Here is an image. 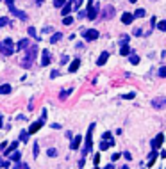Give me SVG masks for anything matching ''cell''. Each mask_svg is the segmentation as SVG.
I'll return each mask as SVG.
<instances>
[{
  "label": "cell",
  "mask_w": 166,
  "mask_h": 169,
  "mask_svg": "<svg viewBox=\"0 0 166 169\" xmlns=\"http://www.w3.org/2000/svg\"><path fill=\"white\" fill-rule=\"evenodd\" d=\"M38 55V45H30V46H27V52H25V59H22V66L23 68H30L32 66V61L36 59Z\"/></svg>",
  "instance_id": "cell-1"
},
{
  "label": "cell",
  "mask_w": 166,
  "mask_h": 169,
  "mask_svg": "<svg viewBox=\"0 0 166 169\" xmlns=\"http://www.w3.org/2000/svg\"><path fill=\"white\" fill-rule=\"evenodd\" d=\"M0 54L2 55H6V57H9V55H13L15 54V43L11 41V39H4V41H0Z\"/></svg>",
  "instance_id": "cell-2"
},
{
  "label": "cell",
  "mask_w": 166,
  "mask_h": 169,
  "mask_svg": "<svg viewBox=\"0 0 166 169\" xmlns=\"http://www.w3.org/2000/svg\"><path fill=\"white\" fill-rule=\"evenodd\" d=\"M93 128H95V125H89V128H87L86 142H84V150H82L84 157H86V153H89V151H91V146H93Z\"/></svg>",
  "instance_id": "cell-3"
},
{
  "label": "cell",
  "mask_w": 166,
  "mask_h": 169,
  "mask_svg": "<svg viewBox=\"0 0 166 169\" xmlns=\"http://www.w3.org/2000/svg\"><path fill=\"white\" fill-rule=\"evenodd\" d=\"M82 36H84V39H86V41H95V39L100 36V32H98L96 28H86V30L82 32Z\"/></svg>",
  "instance_id": "cell-4"
},
{
  "label": "cell",
  "mask_w": 166,
  "mask_h": 169,
  "mask_svg": "<svg viewBox=\"0 0 166 169\" xmlns=\"http://www.w3.org/2000/svg\"><path fill=\"white\" fill-rule=\"evenodd\" d=\"M86 14H87V18H89V20H95V18H96V14H98V7H93V0H87V11H86Z\"/></svg>",
  "instance_id": "cell-5"
},
{
  "label": "cell",
  "mask_w": 166,
  "mask_h": 169,
  "mask_svg": "<svg viewBox=\"0 0 166 169\" xmlns=\"http://www.w3.org/2000/svg\"><path fill=\"white\" fill-rule=\"evenodd\" d=\"M9 9H11V13L15 14L16 18H20L22 21H25V20H27V13H23V11H20V9H16V7H15V4H11V6H9Z\"/></svg>",
  "instance_id": "cell-6"
},
{
  "label": "cell",
  "mask_w": 166,
  "mask_h": 169,
  "mask_svg": "<svg viewBox=\"0 0 166 169\" xmlns=\"http://www.w3.org/2000/svg\"><path fill=\"white\" fill-rule=\"evenodd\" d=\"M152 107H154V109H166V96L152 100Z\"/></svg>",
  "instance_id": "cell-7"
},
{
  "label": "cell",
  "mask_w": 166,
  "mask_h": 169,
  "mask_svg": "<svg viewBox=\"0 0 166 169\" xmlns=\"http://www.w3.org/2000/svg\"><path fill=\"white\" fill-rule=\"evenodd\" d=\"M163 139H164V135L163 134H157V137H154V141H152V150H159L163 146Z\"/></svg>",
  "instance_id": "cell-8"
},
{
  "label": "cell",
  "mask_w": 166,
  "mask_h": 169,
  "mask_svg": "<svg viewBox=\"0 0 166 169\" xmlns=\"http://www.w3.org/2000/svg\"><path fill=\"white\" fill-rule=\"evenodd\" d=\"M102 13H104V18L109 20V18H113V14H114V7H113V6L104 7V11H102Z\"/></svg>",
  "instance_id": "cell-9"
},
{
  "label": "cell",
  "mask_w": 166,
  "mask_h": 169,
  "mask_svg": "<svg viewBox=\"0 0 166 169\" xmlns=\"http://www.w3.org/2000/svg\"><path fill=\"white\" fill-rule=\"evenodd\" d=\"M111 146H114V141H113V139H104V141L100 142V151L111 148Z\"/></svg>",
  "instance_id": "cell-10"
},
{
  "label": "cell",
  "mask_w": 166,
  "mask_h": 169,
  "mask_svg": "<svg viewBox=\"0 0 166 169\" xmlns=\"http://www.w3.org/2000/svg\"><path fill=\"white\" fill-rule=\"evenodd\" d=\"M122 21L125 23V25H130V23L134 21V14H132V13H125V14H122Z\"/></svg>",
  "instance_id": "cell-11"
},
{
  "label": "cell",
  "mask_w": 166,
  "mask_h": 169,
  "mask_svg": "<svg viewBox=\"0 0 166 169\" xmlns=\"http://www.w3.org/2000/svg\"><path fill=\"white\" fill-rule=\"evenodd\" d=\"M50 64V52L43 50V57H41V66H48Z\"/></svg>",
  "instance_id": "cell-12"
},
{
  "label": "cell",
  "mask_w": 166,
  "mask_h": 169,
  "mask_svg": "<svg viewBox=\"0 0 166 169\" xmlns=\"http://www.w3.org/2000/svg\"><path fill=\"white\" fill-rule=\"evenodd\" d=\"M18 144H20L18 141L11 142V144H9V148H6V150H4V153H6V155H11V153H13V151H15V150L18 148Z\"/></svg>",
  "instance_id": "cell-13"
},
{
  "label": "cell",
  "mask_w": 166,
  "mask_h": 169,
  "mask_svg": "<svg viewBox=\"0 0 166 169\" xmlns=\"http://www.w3.org/2000/svg\"><path fill=\"white\" fill-rule=\"evenodd\" d=\"M107 57H109L107 52H102L100 57H98V61H96V64H98V66H104V64L107 63Z\"/></svg>",
  "instance_id": "cell-14"
},
{
  "label": "cell",
  "mask_w": 166,
  "mask_h": 169,
  "mask_svg": "<svg viewBox=\"0 0 166 169\" xmlns=\"http://www.w3.org/2000/svg\"><path fill=\"white\" fill-rule=\"evenodd\" d=\"M80 142H82V137H80V135H75V139H73V142L70 144V148H72V150H77L80 146Z\"/></svg>",
  "instance_id": "cell-15"
},
{
  "label": "cell",
  "mask_w": 166,
  "mask_h": 169,
  "mask_svg": "<svg viewBox=\"0 0 166 169\" xmlns=\"http://www.w3.org/2000/svg\"><path fill=\"white\" fill-rule=\"evenodd\" d=\"M79 66H80V59H73L72 64H70V71H72V73L73 71H77L79 70Z\"/></svg>",
  "instance_id": "cell-16"
},
{
  "label": "cell",
  "mask_w": 166,
  "mask_h": 169,
  "mask_svg": "<svg viewBox=\"0 0 166 169\" xmlns=\"http://www.w3.org/2000/svg\"><path fill=\"white\" fill-rule=\"evenodd\" d=\"M70 11H72V0H68L65 6H63V16H66V14H70Z\"/></svg>",
  "instance_id": "cell-17"
},
{
  "label": "cell",
  "mask_w": 166,
  "mask_h": 169,
  "mask_svg": "<svg viewBox=\"0 0 166 169\" xmlns=\"http://www.w3.org/2000/svg\"><path fill=\"white\" fill-rule=\"evenodd\" d=\"M20 157H22V153H20V151H13V153H11V155H9V158H11V160H13V162H20Z\"/></svg>",
  "instance_id": "cell-18"
},
{
  "label": "cell",
  "mask_w": 166,
  "mask_h": 169,
  "mask_svg": "<svg viewBox=\"0 0 166 169\" xmlns=\"http://www.w3.org/2000/svg\"><path fill=\"white\" fill-rule=\"evenodd\" d=\"M120 54H122V55H129V54H130L129 43H123V45H122V48H120Z\"/></svg>",
  "instance_id": "cell-19"
},
{
  "label": "cell",
  "mask_w": 166,
  "mask_h": 169,
  "mask_svg": "<svg viewBox=\"0 0 166 169\" xmlns=\"http://www.w3.org/2000/svg\"><path fill=\"white\" fill-rule=\"evenodd\" d=\"M61 39H63V34H61V32H56V34H52L50 43H54V45H56V43H57V41H61Z\"/></svg>",
  "instance_id": "cell-20"
},
{
  "label": "cell",
  "mask_w": 166,
  "mask_h": 169,
  "mask_svg": "<svg viewBox=\"0 0 166 169\" xmlns=\"http://www.w3.org/2000/svg\"><path fill=\"white\" fill-rule=\"evenodd\" d=\"M9 93H11V85L9 84L0 85V94H9Z\"/></svg>",
  "instance_id": "cell-21"
},
{
  "label": "cell",
  "mask_w": 166,
  "mask_h": 169,
  "mask_svg": "<svg viewBox=\"0 0 166 169\" xmlns=\"http://www.w3.org/2000/svg\"><path fill=\"white\" fill-rule=\"evenodd\" d=\"M155 157H157V150H154L150 153V158H148V166H154V162H155Z\"/></svg>",
  "instance_id": "cell-22"
},
{
  "label": "cell",
  "mask_w": 166,
  "mask_h": 169,
  "mask_svg": "<svg viewBox=\"0 0 166 169\" xmlns=\"http://www.w3.org/2000/svg\"><path fill=\"white\" fill-rule=\"evenodd\" d=\"M70 94H72V89H65V91L59 94V100H66L68 96H70Z\"/></svg>",
  "instance_id": "cell-23"
},
{
  "label": "cell",
  "mask_w": 166,
  "mask_h": 169,
  "mask_svg": "<svg viewBox=\"0 0 166 169\" xmlns=\"http://www.w3.org/2000/svg\"><path fill=\"white\" fill-rule=\"evenodd\" d=\"M27 30H29V36H30V37H34V39H39V36L36 34V28H34V27H29Z\"/></svg>",
  "instance_id": "cell-24"
},
{
  "label": "cell",
  "mask_w": 166,
  "mask_h": 169,
  "mask_svg": "<svg viewBox=\"0 0 166 169\" xmlns=\"http://www.w3.org/2000/svg\"><path fill=\"white\" fill-rule=\"evenodd\" d=\"M129 61H130V64H137V63H139V57H137L136 54H130V55H129Z\"/></svg>",
  "instance_id": "cell-25"
},
{
  "label": "cell",
  "mask_w": 166,
  "mask_h": 169,
  "mask_svg": "<svg viewBox=\"0 0 166 169\" xmlns=\"http://www.w3.org/2000/svg\"><path fill=\"white\" fill-rule=\"evenodd\" d=\"M20 139H22L23 142H29V132H27V130H23L22 134H20Z\"/></svg>",
  "instance_id": "cell-26"
},
{
  "label": "cell",
  "mask_w": 166,
  "mask_h": 169,
  "mask_svg": "<svg viewBox=\"0 0 166 169\" xmlns=\"http://www.w3.org/2000/svg\"><path fill=\"white\" fill-rule=\"evenodd\" d=\"M157 75H159V77H163V78H166V66H161V68H159Z\"/></svg>",
  "instance_id": "cell-27"
},
{
  "label": "cell",
  "mask_w": 166,
  "mask_h": 169,
  "mask_svg": "<svg viewBox=\"0 0 166 169\" xmlns=\"http://www.w3.org/2000/svg\"><path fill=\"white\" fill-rule=\"evenodd\" d=\"M15 169H29V164H25V162H16Z\"/></svg>",
  "instance_id": "cell-28"
},
{
  "label": "cell",
  "mask_w": 166,
  "mask_h": 169,
  "mask_svg": "<svg viewBox=\"0 0 166 169\" xmlns=\"http://www.w3.org/2000/svg\"><path fill=\"white\" fill-rule=\"evenodd\" d=\"M145 14H146L145 13V9H137L136 13H134V18H143Z\"/></svg>",
  "instance_id": "cell-29"
},
{
  "label": "cell",
  "mask_w": 166,
  "mask_h": 169,
  "mask_svg": "<svg viewBox=\"0 0 166 169\" xmlns=\"http://www.w3.org/2000/svg\"><path fill=\"white\" fill-rule=\"evenodd\" d=\"M27 46H29V39H22L18 43V48H27Z\"/></svg>",
  "instance_id": "cell-30"
},
{
  "label": "cell",
  "mask_w": 166,
  "mask_h": 169,
  "mask_svg": "<svg viewBox=\"0 0 166 169\" xmlns=\"http://www.w3.org/2000/svg\"><path fill=\"white\" fill-rule=\"evenodd\" d=\"M47 155H48V157H56V155H57V150H56V148H48V150H47Z\"/></svg>",
  "instance_id": "cell-31"
},
{
  "label": "cell",
  "mask_w": 166,
  "mask_h": 169,
  "mask_svg": "<svg viewBox=\"0 0 166 169\" xmlns=\"http://www.w3.org/2000/svg\"><path fill=\"white\" fill-rule=\"evenodd\" d=\"M63 23H65V25H72L73 18H72V16H65V18H63Z\"/></svg>",
  "instance_id": "cell-32"
},
{
  "label": "cell",
  "mask_w": 166,
  "mask_h": 169,
  "mask_svg": "<svg viewBox=\"0 0 166 169\" xmlns=\"http://www.w3.org/2000/svg\"><path fill=\"white\" fill-rule=\"evenodd\" d=\"M157 28H159V30H163V32H164V30H166V20L159 21V23H157Z\"/></svg>",
  "instance_id": "cell-33"
},
{
  "label": "cell",
  "mask_w": 166,
  "mask_h": 169,
  "mask_svg": "<svg viewBox=\"0 0 166 169\" xmlns=\"http://www.w3.org/2000/svg\"><path fill=\"white\" fill-rule=\"evenodd\" d=\"M66 2H68V0H54V6L56 7H63Z\"/></svg>",
  "instance_id": "cell-34"
},
{
  "label": "cell",
  "mask_w": 166,
  "mask_h": 169,
  "mask_svg": "<svg viewBox=\"0 0 166 169\" xmlns=\"http://www.w3.org/2000/svg\"><path fill=\"white\" fill-rule=\"evenodd\" d=\"M32 153H34V157L39 155V144L38 142H34V148H32Z\"/></svg>",
  "instance_id": "cell-35"
},
{
  "label": "cell",
  "mask_w": 166,
  "mask_h": 169,
  "mask_svg": "<svg viewBox=\"0 0 166 169\" xmlns=\"http://www.w3.org/2000/svg\"><path fill=\"white\" fill-rule=\"evenodd\" d=\"M134 36H143V30H141V27H136V28H134Z\"/></svg>",
  "instance_id": "cell-36"
},
{
  "label": "cell",
  "mask_w": 166,
  "mask_h": 169,
  "mask_svg": "<svg viewBox=\"0 0 166 169\" xmlns=\"http://www.w3.org/2000/svg\"><path fill=\"white\" fill-rule=\"evenodd\" d=\"M7 23H9L7 18H0V27H4V25H7Z\"/></svg>",
  "instance_id": "cell-37"
},
{
  "label": "cell",
  "mask_w": 166,
  "mask_h": 169,
  "mask_svg": "<svg viewBox=\"0 0 166 169\" xmlns=\"http://www.w3.org/2000/svg\"><path fill=\"white\" fill-rule=\"evenodd\" d=\"M120 157H122V155H120V153H114V155L111 157V160H113V162H116V160L120 158Z\"/></svg>",
  "instance_id": "cell-38"
},
{
  "label": "cell",
  "mask_w": 166,
  "mask_h": 169,
  "mask_svg": "<svg viewBox=\"0 0 166 169\" xmlns=\"http://www.w3.org/2000/svg\"><path fill=\"white\" fill-rule=\"evenodd\" d=\"M134 96H136V94H134V93H129V94H125V96H123V98H125V100H130V98H134Z\"/></svg>",
  "instance_id": "cell-39"
},
{
  "label": "cell",
  "mask_w": 166,
  "mask_h": 169,
  "mask_svg": "<svg viewBox=\"0 0 166 169\" xmlns=\"http://www.w3.org/2000/svg\"><path fill=\"white\" fill-rule=\"evenodd\" d=\"M82 6V0H75V9H79Z\"/></svg>",
  "instance_id": "cell-40"
},
{
  "label": "cell",
  "mask_w": 166,
  "mask_h": 169,
  "mask_svg": "<svg viewBox=\"0 0 166 169\" xmlns=\"http://www.w3.org/2000/svg\"><path fill=\"white\" fill-rule=\"evenodd\" d=\"M123 157H125V158H127V160H130V158H132V155H130L129 151H125V153H123Z\"/></svg>",
  "instance_id": "cell-41"
},
{
  "label": "cell",
  "mask_w": 166,
  "mask_h": 169,
  "mask_svg": "<svg viewBox=\"0 0 166 169\" xmlns=\"http://www.w3.org/2000/svg\"><path fill=\"white\" fill-rule=\"evenodd\" d=\"M7 148V142H0V150H2V151H4V150Z\"/></svg>",
  "instance_id": "cell-42"
},
{
  "label": "cell",
  "mask_w": 166,
  "mask_h": 169,
  "mask_svg": "<svg viewBox=\"0 0 166 169\" xmlns=\"http://www.w3.org/2000/svg\"><path fill=\"white\" fill-rule=\"evenodd\" d=\"M98 162H100V153L95 157V166H98Z\"/></svg>",
  "instance_id": "cell-43"
},
{
  "label": "cell",
  "mask_w": 166,
  "mask_h": 169,
  "mask_svg": "<svg viewBox=\"0 0 166 169\" xmlns=\"http://www.w3.org/2000/svg\"><path fill=\"white\" fill-rule=\"evenodd\" d=\"M61 63H68V55H63V57H61Z\"/></svg>",
  "instance_id": "cell-44"
},
{
  "label": "cell",
  "mask_w": 166,
  "mask_h": 169,
  "mask_svg": "<svg viewBox=\"0 0 166 169\" xmlns=\"http://www.w3.org/2000/svg\"><path fill=\"white\" fill-rule=\"evenodd\" d=\"M104 139H111V132H105L104 134Z\"/></svg>",
  "instance_id": "cell-45"
},
{
  "label": "cell",
  "mask_w": 166,
  "mask_h": 169,
  "mask_svg": "<svg viewBox=\"0 0 166 169\" xmlns=\"http://www.w3.org/2000/svg\"><path fill=\"white\" fill-rule=\"evenodd\" d=\"M52 30H54L52 27H45V28H43V32H52Z\"/></svg>",
  "instance_id": "cell-46"
},
{
  "label": "cell",
  "mask_w": 166,
  "mask_h": 169,
  "mask_svg": "<svg viewBox=\"0 0 166 169\" xmlns=\"http://www.w3.org/2000/svg\"><path fill=\"white\" fill-rule=\"evenodd\" d=\"M6 2H7V6H11V4H13V2H15V0H6Z\"/></svg>",
  "instance_id": "cell-47"
},
{
  "label": "cell",
  "mask_w": 166,
  "mask_h": 169,
  "mask_svg": "<svg viewBox=\"0 0 166 169\" xmlns=\"http://www.w3.org/2000/svg\"><path fill=\"white\" fill-rule=\"evenodd\" d=\"M2 121H4V118H2V116H0V128H2Z\"/></svg>",
  "instance_id": "cell-48"
},
{
  "label": "cell",
  "mask_w": 166,
  "mask_h": 169,
  "mask_svg": "<svg viewBox=\"0 0 166 169\" xmlns=\"http://www.w3.org/2000/svg\"><path fill=\"white\" fill-rule=\"evenodd\" d=\"M129 2H130V4H136L137 0H129Z\"/></svg>",
  "instance_id": "cell-49"
},
{
  "label": "cell",
  "mask_w": 166,
  "mask_h": 169,
  "mask_svg": "<svg viewBox=\"0 0 166 169\" xmlns=\"http://www.w3.org/2000/svg\"><path fill=\"white\" fill-rule=\"evenodd\" d=\"M41 2H43V0H36V4H38V6H39V4H41Z\"/></svg>",
  "instance_id": "cell-50"
},
{
  "label": "cell",
  "mask_w": 166,
  "mask_h": 169,
  "mask_svg": "<svg viewBox=\"0 0 166 169\" xmlns=\"http://www.w3.org/2000/svg\"><path fill=\"white\" fill-rule=\"evenodd\" d=\"M122 169H129V166H123V167Z\"/></svg>",
  "instance_id": "cell-51"
},
{
  "label": "cell",
  "mask_w": 166,
  "mask_h": 169,
  "mask_svg": "<svg viewBox=\"0 0 166 169\" xmlns=\"http://www.w3.org/2000/svg\"><path fill=\"white\" fill-rule=\"evenodd\" d=\"M105 169H113V166H107V167H105Z\"/></svg>",
  "instance_id": "cell-52"
},
{
  "label": "cell",
  "mask_w": 166,
  "mask_h": 169,
  "mask_svg": "<svg viewBox=\"0 0 166 169\" xmlns=\"http://www.w3.org/2000/svg\"><path fill=\"white\" fill-rule=\"evenodd\" d=\"M0 166H2V158H0Z\"/></svg>",
  "instance_id": "cell-53"
},
{
  "label": "cell",
  "mask_w": 166,
  "mask_h": 169,
  "mask_svg": "<svg viewBox=\"0 0 166 169\" xmlns=\"http://www.w3.org/2000/svg\"><path fill=\"white\" fill-rule=\"evenodd\" d=\"M95 169H96V167H95Z\"/></svg>",
  "instance_id": "cell-54"
}]
</instances>
